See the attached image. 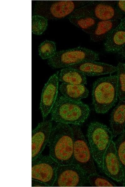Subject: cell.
Listing matches in <instances>:
<instances>
[{
  "mask_svg": "<svg viewBox=\"0 0 125 187\" xmlns=\"http://www.w3.org/2000/svg\"><path fill=\"white\" fill-rule=\"evenodd\" d=\"M118 26L125 31V17L121 19Z\"/></svg>",
  "mask_w": 125,
  "mask_h": 187,
  "instance_id": "28",
  "label": "cell"
},
{
  "mask_svg": "<svg viewBox=\"0 0 125 187\" xmlns=\"http://www.w3.org/2000/svg\"><path fill=\"white\" fill-rule=\"evenodd\" d=\"M48 143L49 156L59 165L73 163L74 137L71 125L58 122L52 127Z\"/></svg>",
  "mask_w": 125,
  "mask_h": 187,
  "instance_id": "1",
  "label": "cell"
},
{
  "mask_svg": "<svg viewBox=\"0 0 125 187\" xmlns=\"http://www.w3.org/2000/svg\"><path fill=\"white\" fill-rule=\"evenodd\" d=\"M99 60L97 53L80 46L68 50L56 52L48 60V64L54 68L67 67L83 62Z\"/></svg>",
  "mask_w": 125,
  "mask_h": 187,
  "instance_id": "8",
  "label": "cell"
},
{
  "mask_svg": "<svg viewBox=\"0 0 125 187\" xmlns=\"http://www.w3.org/2000/svg\"><path fill=\"white\" fill-rule=\"evenodd\" d=\"M88 180L90 185L96 187H114L116 185L109 179L97 173L88 175Z\"/></svg>",
  "mask_w": 125,
  "mask_h": 187,
  "instance_id": "25",
  "label": "cell"
},
{
  "mask_svg": "<svg viewBox=\"0 0 125 187\" xmlns=\"http://www.w3.org/2000/svg\"><path fill=\"white\" fill-rule=\"evenodd\" d=\"M90 113L87 104L62 96L56 100L52 112V119L57 122L79 126L86 120Z\"/></svg>",
  "mask_w": 125,
  "mask_h": 187,
  "instance_id": "2",
  "label": "cell"
},
{
  "mask_svg": "<svg viewBox=\"0 0 125 187\" xmlns=\"http://www.w3.org/2000/svg\"><path fill=\"white\" fill-rule=\"evenodd\" d=\"M117 81L116 75L100 78L94 83L92 97L96 113H107L116 103L118 98Z\"/></svg>",
  "mask_w": 125,
  "mask_h": 187,
  "instance_id": "3",
  "label": "cell"
},
{
  "mask_svg": "<svg viewBox=\"0 0 125 187\" xmlns=\"http://www.w3.org/2000/svg\"><path fill=\"white\" fill-rule=\"evenodd\" d=\"M88 176L87 174L76 164L59 165L52 187L83 186L88 180Z\"/></svg>",
  "mask_w": 125,
  "mask_h": 187,
  "instance_id": "10",
  "label": "cell"
},
{
  "mask_svg": "<svg viewBox=\"0 0 125 187\" xmlns=\"http://www.w3.org/2000/svg\"><path fill=\"white\" fill-rule=\"evenodd\" d=\"M111 116V129L113 137H116L125 128V98L120 100Z\"/></svg>",
  "mask_w": 125,
  "mask_h": 187,
  "instance_id": "15",
  "label": "cell"
},
{
  "mask_svg": "<svg viewBox=\"0 0 125 187\" xmlns=\"http://www.w3.org/2000/svg\"><path fill=\"white\" fill-rule=\"evenodd\" d=\"M116 7L121 13L125 15V0L116 1Z\"/></svg>",
  "mask_w": 125,
  "mask_h": 187,
  "instance_id": "26",
  "label": "cell"
},
{
  "mask_svg": "<svg viewBox=\"0 0 125 187\" xmlns=\"http://www.w3.org/2000/svg\"><path fill=\"white\" fill-rule=\"evenodd\" d=\"M121 20L98 21L94 29L90 35L91 40L97 42L106 39L119 25Z\"/></svg>",
  "mask_w": 125,
  "mask_h": 187,
  "instance_id": "16",
  "label": "cell"
},
{
  "mask_svg": "<svg viewBox=\"0 0 125 187\" xmlns=\"http://www.w3.org/2000/svg\"><path fill=\"white\" fill-rule=\"evenodd\" d=\"M32 187H49V185L41 181L32 179Z\"/></svg>",
  "mask_w": 125,
  "mask_h": 187,
  "instance_id": "27",
  "label": "cell"
},
{
  "mask_svg": "<svg viewBox=\"0 0 125 187\" xmlns=\"http://www.w3.org/2000/svg\"><path fill=\"white\" fill-rule=\"evenodd\" d=\"M48 25V19L38 15L32 17V32L37 35L42 34L46 30Z\"/></svg>",
  "mask_w": 125,
  "mask_h": 187,
  "instance_id": "24",
  "label": "cell"
},
{
  "mask_svg": "<svg viewBox=\"0 0 125 187\" xmlns=\"http://www.w3.org/2000/svg\"><path fill=\"white\" fill-rule=\"evenodd\" d=\"M116 3L114 1H92L70 16H90L98 21L121 20L123 15L117 9Z\"/></svg>",
  "mask_w": 125,
  "mask_h": 187,
  "instance_id": "7",
  "label": "cell"
},
{
  "mask_svg": "<svg viewBox=\"0 0 125 187\" xmlns=\"http://www.w3.org/2000/svg\"><path fill=\"white\" fill-rule=\"evenodd\" d=\"M118 54L121 57L125 58V46L118 52Z\"/></svg>",
  "mask_w": 125,
  "mask_h": 187,
  "instance_id": "29",
  "label": "cell"
},
{
  "mask_svg": "<svg viewBox=\"0 0 125 187\" xmlns=\"http://www.w3.org/2000/svg\"><path fill=\"white\" fill-rule=\"evenodd\" d=\"M58 74L57 73L52 75L45 84L42 90L40 109L43 119L52 110L57 100L59 81Z\"/></svg>",
  "mask_w": 125,
  "mask_h": 187,
  "instance_id": "13",
  "label": "cell"
},
{
  "mask_svg": "<svg viewBox=\"0 0 125 187\" xmlns=\"http://www.w3.org/2000/svg\"><path fill=\"white\" fill-rule=\"evenodd\" d=\"M69 21L73 25L89 34H91L98 20L90 16H69Z\"/></svg>",
  "mask_w": 125,
  "mask_h": 187,
  "instance_id": "20",
  "label": "cell"
},
{
  "mask_svg": "<svg viewBox=\"0 0 125 187\" xmlns=\"http://www.w3.org/2000/svg\"><path fill=\"white\" fill-rule=\"evenodd\" d=\"M114 142L117 154L123 173V185L125 186V128Z\"/></svg>",
  "mask_w": 125,
  "mask_h": 187,
  "instance_id": "21",
  "label": "cell"
},
{
  "mask_svg": "<svg viewBox=\"0 0 125 187\" xmlns=\"http://www.w3.org/2000/svg\"><path fill=\"white\" fill-rule=\"evenodd\" d=\"M87 136L94 160L102 170L104 155L113 137L112 131L106 125L93 122L88 126Z\"/></svg>",
  "mask_w": 125,
  "mask_h": 187,
  "instance_id": "5",
  "label": "cell"
},
{
  "mask_svg": "<svg viewBox=\"0 0 125 187\" xmlns=\"http://www.w3.org/2000/svg\"><path fill=\"white\" fill-rule=\"evenodd\" d=\"M50 120L43 121L38 124L32 132V161L41 154L48 143L52 128Z\"/></svg>",
  "mask_w": 125,
  "mask_h": 187,
  "instance_id": "12",
  "label": "cell"
},
{
  "mask_svg": "<svg viewBox=\"0 0 125 187\" xmlns=\"http://www.w3.org/2000/svg\"><path fill=\"white\" fill-rule=\"evenodd\" d=\"M59 90L64 97L74 100H80L88 97V90L84 85L62 83Z\"/></svg>",
  "mask_w": 125,
  "mask_h": 187,
  "instance_id": "18",
  "label": "cell"
},
{
  "mask_svg": "<svg viewBox=\"0 0 125 187\" xmlns=\"http://www.w3.org/2000/svg\"><path fill=\"white\" fill-rule=\"evenodd\" d=\"M67 67L77 70L88 76H97L111 74L117 71V67L95 61L83 62Z\"/></svg>",
  "mask_w": 125,
  "mask_h": 187,
  "instance_id": "14",
  "label": "cell"
},
{
  "mask_svg": "<svg viewBox=\"0 0 125 187\" xmlns=\"http://www.w3.org/2000/svg\"><path fill=\"white\" fill-rule=\"evenodd\" d=\"M59 164L50 156L40 155L32 161V179L52 187Z\"/></svg>",
  "mask_w": 125,
  "mask_h": 187,
  "instance_id": "9",
  "label": "cell"
},
{
  "mask_svg": "<svg viewBox=\"0 0 125 187\" xmlns=\"http://www.w3.org/2000/svg\"><path fill=\"white\" fill-rule=\"evenodd\" d=\"M117 67L118 98L120 100L125 98V68L124 63L121 62Z\"/></svg>",
  "mask_w": 125,
  "mask_h": 187,
  "instance_id": "23",
  "label": "cell"
},
{
  "mask_svg": "<svg viewBox=\"0 0 125 187\" xmlns=\"http://www.w3.org/2000/svg\"><path fill=\"white\" fill-rule=\"evenodd\" d=\"M58 77L59 80L62 83L84 85L87 83L85 75L77 70L69 67L61 70Z\"/></svg>",
  "mask_w": 125,
  "mask_h": 187,
  "instance_id": "19",
  "label": "cell"
},
{
  "mask_svg": "<svg viewBox=\"0 0 125 187\" xmlns=\"http://www.w3.org/2000/svg\"><path fill=\"white\" fill-rule=\"evenodd\" d=\"M38 52L39 55L42 59L51 58L56 53L55 43L52 41H43L39 46Z\"/></svg>",
  "mask_w": 125,
  "mask_h": 187,
  "instance_id": "22",
  "label": "cell"
},
{
  "mask_svg": "<svg viewBox=\"0 0 125 187\" xmlns=\"http://www.w3.org/2000/svg\"><path fill=\"white\" fill-rule=\"evenodd\" d=\"M102 170L108 176L117 182H122L123 173L118 156L114 142L111 141L103 159Z\"/></svg>",
  "mask_w": 125,
  "mask_h": 187,
  "instance_id": "11",
  "label": "cell"
},
{
  "mask_svg": "<svg viewBox=\"0 0 125 187\" xmlns=\"http://www.w3.org/2000/svg\"><path fill=\"white\" fill-rule=\"evenodd\" d=\"M124 67L125 68V63H124Z\"/></svg>",
  "mask_w": 125,
  "mask_h": 187,
  "instance_id": "30",
  "label": "cell"
},
{
  "mask_svg": "<svg viewBox=\"0 0 125 187\" xmlns=\"http://www.w3.org/2000/svg\"><path fill=\"white\" fill-rule=\"evenodd\" d=\"M74 137L73 164L87 175L96 173L94 159L89 144L79 126L71 125Z\"/></svg>",
  "mask_w": 125,
  "mask_h": 187,
  "instance_id": "6",
  "label": "cell"
},
{
  "mask_svg": "<svg viewBox=\"0 0 125 187\" xmlns=\"http://www.w3.org/2000/svg\"><path fill=\"white\" fill-rule=\"evenodd\" d=\"M92 1L40 0L34 10L36 15L48 19H59L70 16L78 8Z\"/></svg>",
  "mask_w": 125,
  "mask_h": 187,
  "instance_id": "4",
  "label": "cell"
},
{
  "mask_svg": "<svg viewBox=\"0 0 125 187\" xmlns=\"http://www.w3.org/2000/svg\"><path fill=\"white\" fill-rule=\"evenodd\" d=\"M105 40V50L110 52L118 53L125 46V31L118 26Z\"/></svg>",
  "mask_w": 125,
  "mask_h": 187,
  "instance_id": "17",
  "label": "cell"
}]
</instances>
